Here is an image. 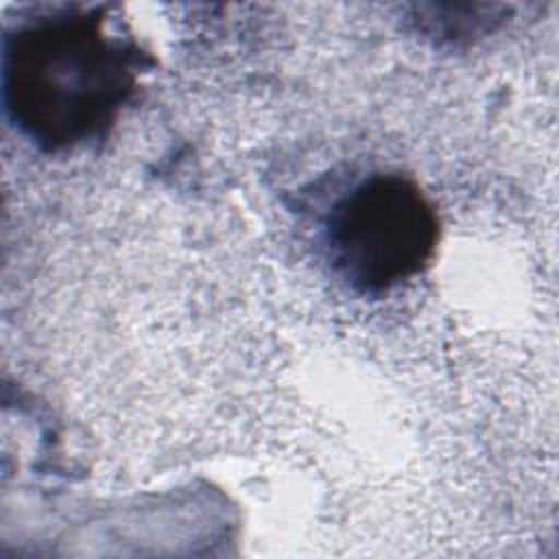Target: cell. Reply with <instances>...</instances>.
<instances>
[{
    "label": "cell",
    "instance_id": "cell-2",
    "mask_svg": "<svg viewBox=\"0 0 559 559\" xmlns=\"http://www.w3.org/2000/svg\"><path fill=\"white\" fill-rule=\"evenodd\" d=\"M334 275L360 295H380L419 275L439 242V218L402 173H373L345 192L323 227Z\"/></svg>",
    "mask_w": 559,
    "mask_h": 559
},
{
    "label": "cell",
    "instance_id": "cell-1",
    "mask_svg": "<svg viewBox=\"0 0 559 559\" xmlns=\"http://www.w3.org/2000/svg\"><path fill=\"white\" fill-rule=\"evenodd\" d=\"M146 63L107 7H35L4 33V111L44 153L85 146L114 127Z\"/></svg>",
    "mask_w": 559,
    "mask_h": 559
}]
</instances>
